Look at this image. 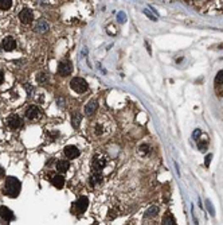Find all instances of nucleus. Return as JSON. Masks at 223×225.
<instances>
[{"mask_svg": "<svg viewBox=\"0 0 223 225\" xmlns=\"http://www.w3.org/2000/svg\"><path fill=\"white\" fill-rule=\"evenodd\" d=\"M20 186L22 185L18 178H15V177H7L6 182H4L3 193L11 198H15L19 195V193H20Z\"/></svg>", "mask_w": 223, "mask_h": 225, "instance_id": "obj_1", "label": "nucleus"}, {"mask_svg": "<svg viewBox=\"0 0 223 225\" xmlns=\"http://www.w3.org/2000/svg\"><path fill=\"white\" fill-rule=\"evenodd\" d=\"M70 88H72L75 93H85L89 88L88 82L81 77H75L70 81Z\"/></svg>", "mask_w": 223, "mask_h": 225, "instance_id": "obj_2", "label": "nucleus"}, {"mask_svg": "<svg viewBox=\"0 0 223 225\" xmlns=\"http://www.w3.org/2000/svg\"><path fill=\"white\" fill-rule=\"evenodd\" d=\"M106 166V158L104 155H99L96 154L93 156V160H92V167H93V171L94 173H101V170Z\"/></svg>", "mask_w": 223, "mask_h": 225, "instance_id": "obj_3", "label": "nucleus"}, {"mask_svg": "<svg viewBox=\"0 0 223 225\" xmlns=\"http://www.w3.org/2000/svg\"><path fill=\"white\" fill-rule=\"evenodd\" d=\"M88 206H89V200H88V197H79V198L73 204V212L81 214V213H83L85 210L88 209Z\"/></svg>", "mask_w": 223, "mask_h": 225, "instance_id": "obj_4", "label": "nucleus"}, {"mask_svg": "<svg viewBox=\"0 0 223 225\" xmlns=\"http://www.w3.org/2000/svg\"><path fill=\"white\" fill-rule=\"evenodd\" d=\"M73 71V64L67 59H63L58 64V73L62 77H67L69 74H72Z\"/></svg>", "mask_w": 223, "mask_h": 225, "instance_id": "obj_5", "label": "nucleus"}, {"mask_svg": "<svg viewBox=\"0 0 223 225\" xmlns=\"http://www.w3.org/2000/svg\"><path fill=\"white\" fill-rule=\"evenodd\" d=\"M40 115H42V112L36 105H30V107L26 109V117L28 120H35V119L40 117Z\"/></svg>", "mask_w": 223, "mask_h": 225, "instance_id": "obj_6", "label": "nucleus"}, {"mask_svg": "<svg viewBox=\"0 0 223 225\" xmlns=\"http://www.w3.org/2000/svg\"><path fill=\"white\" fill-rule=\"evenodd\" d=\"M22 119L18 116V115H11L8 119H7V126L11 128V130H18V128L22 127Z\"/></svg>", "mask_w": 223, "mask_h": 225, "instance_id": "obj_7", "label": "nucleus"}, {"mask_svg": "<svg viewBox=\"0 0 223 225\" xmlns=\"http://www.w3.org/2000/svg\"><path fill=\"white\" fill-rule=\"evenodd\" d=\"M19 19H20L22 23H24V25H30L32 22V19H34V15H32L31 9L28 8H23L20 14H19Z\"/></svg>", "mask_w": 223, "mask_h": 225, "instance_id": "obj_8", "label": "nucleus"}, {"mask_svg": "<svg viewBox=\"0 0 223 225\" xmlns=\"http://www.w3.org/2000/svg\"><path fill=\"white\" fill-rule=\"evenodd\" d=\"M222 85H223V70H219L215 76V81H214V87H215V90H216V94L218 96H223V92H222Z\"/></svg>", "mask_w": 223, "mask_h": 225, "instance_id": "obj_9", "label": "nucleus"}, {"mask_svg": "<svg viewBox=\"0 0 223 225\" xmlns=\"http://www.w3.org/2000/svg\"><path fill=\"white\" fill-rule=\"evenodd\" d=\"M2 49L6 50V51H12L16 49V42L12 37H7L4 38L3 42H2Z\"/></svg>", "mask_w": 223, "mask_h": 225, "instance_id": "obj_10", "label": "nucleus"}, {"mask_svg": "<svg viewBox=\"0 0 223 225\" xmlns=\"http://www.w3.org/2000/svg\"><path fill=\"white\" fill-rule=\"evenodd\" d=\"M63 152L66 158H69V159H75V158L79 156V150L75 146H66Z\"/></svg>", "mask_w": 223, "mask_h": 225, "instance_id": "obj_11", "label": "nucleus"}, {"mask_svg": "<svg viewBox=\"0 0 223 225\" xmlns=\"http://www.w3.org/2000/svg\"><path fill=\"white\" fill-rule=\"evenodd\" d=\"M50 181H51V183L54 185V188H56V189H62L65 186V178L59 174L50 175Z\"/></svg>", "mask_w": 223, "mask_h": 225, "instance_id": "obj_12", "label": "nucleus"}, {"mask_svg": "<svg viewBox=\"0 0 223 225\" xmlns=\"http://www.w3.org/2000/svg\"><path fill=\"white\" fill-rule=\"evenodd\" d=\"M97 109H98V103L96 100H92V101H89L85 105V113H86L88 116H93V115L97 112Z\"/></svg>", "mask_w": 223, "mask_h": 225, "instance_id": "obj_13", "label": "nucleus"}, {"mask_svg": "<svg viewBox=\"0 0 223 225\" xmlns=\"http://www.w3.org/2000/svg\"><path fill=\"white\" fill-rule=\"evenodd\" d=\"M0 217L3 220H7V221H12L15 216H13L11 209H8L7 206H0Z\"/></svg>", "mask_w": 223, "mask_h": 225, "instance_id": "obj_14", "label": "nucleus"}, {"mask_svg": "<svg viewBox=\"0 0 223 225\" xmlns=\"http://www.w3.org/2000/svg\"><path fill=\"white\" fill-rule=\"evenodd\" d=\"M69 167H70L69 160H58L55 163V169L58 173H66L69 170Z\"/></svg>", "mask_w": 223, "mask_h": 225, "instance_id": "obj_15", "label": "nucleus"}, {"mask_svg": "<svg viewBox=\"0 0 223 225\" xmlns=\"http://www.w3.org/2000/svg\"><path fill=\"white\" fill-rule=\"evenodd\" d=\"M81 120H82V116H81V113H79L78 111H74V112L72 113V124H73V127H74V128H78Z\"/></svg>", "mask_w": 223, "mask_h": 225, "instance_id": "obj_16", "label": "nucleus"}, {"mask_svg": "<svg viewBox=\"0 0 223 225\" xmlns=\"http://www.w3.org/2000/svg\"><path fill=\"white\" fill-rule=\"evenodd\" d=\"M101 181H102V174L101 173H94L92 177H90L89 183H90V186H96L98 183H101Z\"/></svg>", "mask_w": 223, "mask_h": 225, "instance_id": "obj_17", "label": "nucleus"}, {"mask_svg": "<svg viewBox=\"0 0 223 225\" xmlns=\"http://www.w3.org/2000/svg\"><path fill=\"white\" fill-rule=\"evenodd\" d=\"M35 30L38 32H46L47 30H49V23H47L46 20H39L36 27H35Z\"/></svg>", "mask_w": 223, "mask_h": 225, "instance_id": "obj_18", "label": "nucleus"}, {"mask_svg": "<svg viewBox=\"0 0 223 225\" xmlns=\"http://www.w3.org/2000/svg\"><path fill=\"white\" fill-rule=\"evenodd\" d=\"M161 225H176V221H175V218H173L172 214L168 213V214H165V216L163 217Z\"/></svg>", "mask_w": 223, "mask_h": 225, "instance_id": "obj_19", "label": "nucleus"}, {"mask_svg": "<svg viewBox=\"0 0 223 225\" xmlns=\"http://www.w3.org/2000/svg\"><path fill=\"white\" fill-rule=\"evenodd\" d=\"M157 213H159V208H157V206H151V208L145 212L144 216H145L146 218H151V217H155Z\"/></svg>", "mask_w": 223, "mask_h": 225, "instance_id": "obj_20", "label": "nucleus"}, {"mask_svg": "<svg viewBox=\"0 0 223 225\" xmlns=\"http://www.w3.org/2000/svg\"><path fill=\"white\" fill-rule=\"evenodd\" d=\"M12 7V2L11 0H0V9L6 11V9H9Z\"/></svg>", "mask_w": 223, "mask_h": 225, "instance_id": "obj_21", "label": "nucleus"}, {"mask_svg": "<svg viewBox=\"0 0 223 225\" xmlns=\"http://www.w3.org/2000/svg\"><path fill=\"white\" fill-rule=\"evenodd\" d=\"M36 81L39 84H45V82L49 81V76H47L46 73H38L36 74Z\"/></svg>", "mask_w": 223, "mask_h": 225, "instance_id": "obj_22", "label": "nucleus"}, {"mask_svg": "<svg viewBox=\"0 0 223 225\" xmlns=\"http://www.w3.org/2000/svg\"><path fill=\"white\" fill-rule=\"evenodd\" d=\"M140 151L144 152V155H148V154H151V146L146 144V143H144V144L140 146Z\"/></svg>", "mask_w": 223, "mask_h": 225, "instance_id": "obj_23", "label": "nucleus"}, {"mask_svg": "<svg viewBox=\"0 0 223 225\" xmlns=\"http://www.w3.org/2000/svg\"><path fill=\"white\" fill-rule=\"evenodd\" d=\"M206 208H207L208 212H210L211 216H215V210H214V206H212V204H211L210 200H206Z\"/></svg>", "mask_w": 223, "mask_h": 225, "instance_id": "obj_24", "label": "nucleus"}, {"mask_svg": "<svg viewBox=\"0 0 223 225\" xmlns=\"http://www.w3.org/2000/svg\"><path fill=\"white\" fill-rule=\"evenodd\" d=\"M207 142L206 140H203V142H199L198 143V148H199V150H200V151H206L207 150Z\"/></svg>", "mask_w": 223, "mask_h": 225, "instance_id": "obj_25", "label": "nucleus"}, {"mask_svg": "<svg viewBox=\"0 0 223 225\" xmlns=\"http://www.w3.org/2000/svg\"><path fill=\"white\" fill-rule=\"evenodd\" d=\"M102 132H104V128H102V126H101V124H97V126H96V135H102Z\"/></svg>", "mask_w": 223, "mask_h": 225, "instance_id": "obj_26", "label": "nucleus"}, {"mask_svg": "<svg viewBox=\"0 0 223 225\" xmlns=\"http://www.w3.org/2000/svg\"><path fill=\"white\" fill-rule=\"evenodd\" d=\"M211 159H212V154H207V155H206V158H204V165H206L207 167L210 166Z\"/></svg>", "mask_w": 223, "mask_h": 225, "instance_id": "obj_27", "label": "nucleus"}, {"mask_svg": "<svg viewBox=\"0 0 223 225\" xmlns=\"http://www.w3.org/2000/svg\"><path fill=\"white\" fill-rule=\"evenodd\" d=\"M117 19H118V22H120V23H124V22L126 20L125 14H124V12H120V14H118V16H117Z\"/></svg>", "mask_w": 223, "mask_h": 225, "instance_id": "obj_28", "label": "nucleus"}, {"mask_svg": "<svg viewBox=\"0 0 223 225\" xmlns=\"http://www.w3.org/2000/svg\"><path fill=\"white\" fill-rule=\"evenodd\" d=\"M200 135H202V131L200 130H195V131H194V133H192V138L194 139H198Z\"/></svg>", "mask_w": 223, "mask_h": 225, "instance_id": "obj_29", "label": "nucleus"}, {"mask_svg": "<svg viewBox=\"0 0 223 225\" xmlns=\"http://www.w3.org/2000/svg\"><path fill=\"white\" fill-rule=\"evenodd\" d=\"M59 135V132H56V131H54V132H50L49 133V136H50V139H51V140H54V139L56 138V136H58Z\"/></svg>", "mask_w": 223, "mask_h": 225, "instance_id": "obj_30", "label": "nucleus"}, {"mask_svg": "<svg viewBox=\"0 0 223 225\" xmlns=\"http://www.w3.org/2000/svg\"><path fill=\"white\" fill-rule=\"evenodd\" d=\"M23 87H24V89H27V93H28V94H30V93L32 92V87H31L30 84H24Z\"/></svg>", "mask_w": 223, "mask_h": 225, "instance_id": "obj_31", "label": "nucleus"}, {"mask_svg": "<svg viewBox=\"0 0 223 225\" xmlns=\"http://www.w3.org/2000/svg\"><path fill=\"white\" fill-rule=\"evenodd\" d=\"M144 14H145V15H146V16H148V18H151V19H152V20H156V18H155V16H152V15H151V14H149L148 11H146V9H145V11H144Z\"/></svg>", "mask_w": 223, "mask_h": 225, "instance_id": "obj_32", "label": "nucleus"}, {"mask_svg": "<svg viewBox=\"0 0 223 225\" xmlns=\"http://www.w3.org/2000/svg\"><path fill=\"white\" fill-rule=\"evenodd\" d=\"M3 80H4V74H3V71L0 70V85H2V82H3Z\"/></svg>", "mask_w": 223, "mask_h": 225, "instance_id": "obj_33", "label": "nucleus"}, {"mask_svg": "<svg viewBox=\"0 0 223 225\" xmlns=\"http://www.w3.org/2000/svg\"><path fill=\"white\" fill-rule=\"evenodd\" d=\"M2 177H4V169L0 167V178H2Z\"/></svg>", "mask_w": 223, "mask_h": 225, "instance_id": "obj_34", "label": "nucleus"}, {"mask_svg": "<svg viewBox=\"0 0 223 225\" xmlns=\"http://www.w3.org/2000/svg\"><path fill=\"white\" fill-rule=\"evenodd\" d=\"M218 47H219V49H222V50H223V43H220V45L218 46Z\"/></svg>", "mask_w": 223, "mask_h": 225, "instance_id": "obj_35", "label": "nucleus"}]
</instances>
